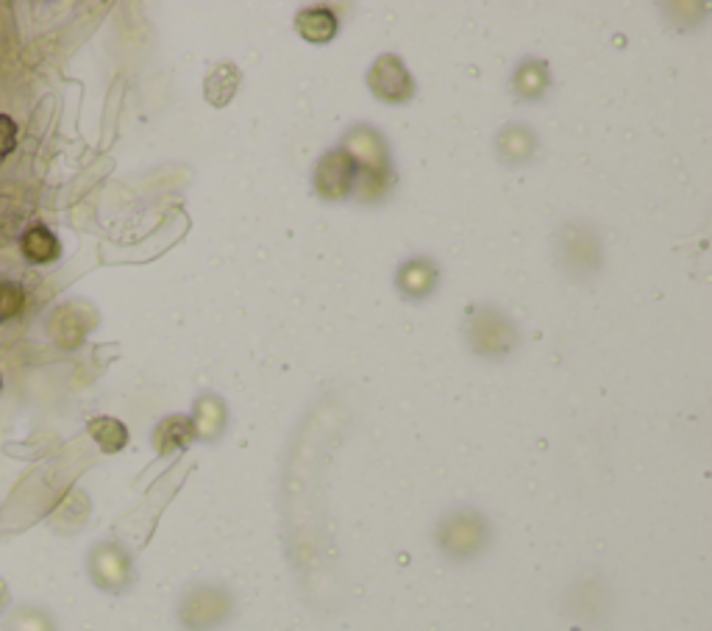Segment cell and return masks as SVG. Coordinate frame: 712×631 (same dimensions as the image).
<instances>
[{"label": "cell", "mask_w": 712, "mask_h": 631, "mask_svg": "<svg viewBox=\"0 0 712 631\" xmlns=\"http://www.w3.org/2000/svg\"><path fill=\"white\" fill-rule=\"evenodd\" d=\"M17 148V123L9 114H0V162L9 159Z\"/></svg>", "instance_id": "19"}, {"label": "cell", "mask_w": 712, "mask_h": 631, "mask_svg": "<svg viewBox=\"0 0 712 631\" xmlns=\"http://www.w3.org/2000/svg\"><path fill=\"white\" fill-rule=\"evenodd\" d=\"M337 28H340V20L337 14L326 9V6H312V9H304V12L295 17V31L306 39V42H329V39L337 37Z\"/></svg>", "instance_id": "15"}, {"label": "cell", "mask_w": 712, "mask_h": 631, "mask_svg": "<svg viewBox=\"0 0 712 631\" xmlns=\"http://www.w3.org/2000/svg\"><path fill=\"white\" fill-rule=\"evenodd\" d=\"M87 431L103 454H117V451H123L128 445V429L117 417H92L87 423Z\"/></svg>", "instance_id": "16"}, {"label": "cell", "mask_w": 712, "mask_h": 631, "mask_svg": "<svg viewBox=\"0 0 712 631\" xmlns=\"http://www.w3.org/2000/svg\"><path fill=\"white\" fill-rule=\"evenodd\" d=\"M551 87V73H548V64L543 59H523L515 73H512V81H509V89L515 98L521 101H540L543 95Z\"/></svg>", "instance_id": "10"}, {"label": "cell", "mask_w": 712, "mask_h": 631, "mask_svg": "<svg viewBox=\"0 0 712 631\" xmlns=\"http://www.w3.org/2000/svg\"><path fill=\"white\" fill-rule=\"evenodd\" d=\"M498 156L507 162V165H526L537 153V137L529 126L523 123H515V126H507L496 139Z\"/></svg>", "instance_id": "12"}, {"label": "cell", "mask_w": 712, "mask_h": 631, "mask_svg": "<svg viewBox=\"0 0 712 631\" xmlns=\"http://www.w3.org/2000/svg\"><path fill=\"white\" fill-rule=\"evenodd\" d=\"M465 340L471 345L473 354L487 356V359H501L518 348V329L501 309L479 303L473 306L471 315L465 320Z\"/></svg>", "instance_id": "4"}, {"label": "cell", "mask_w": 712, "mask_h": 631, "mask_svg": "<svg viewBox=\"0 0 712 631\" xmlns=\"http://www.w3.org/2000/svg\"><path fill=\"white\" fill-rule=\"evenodd\" d=\"M89 576L106 593H123L134 584V562L123 545L103 543L89 554Z\"/></svg>", "instance_id": "6"}, {"label": "cell", "mask_w": 712, "mask_h": 631, "mask_svg": "<svg viewBox=\"0 0 712 631\" xmlns=\"http://www.w3.org/2000/svg\"><path fill=\"white\" fill-rule=\"evenodd\" d=\"M437 284H440V267L426 256H415V259L404 262L395 276V287L401 290V295H407L409 301L429 298L437 290Z\"/></svg>", "instance_id": "9"}, {"label": "cell", "mask_w": 712, "mask_h": 631, "mask_svg": "<svg viewBox=\"0 0 712 631\" xmlns=\"http://www.w3.org/2000/svg\"><path fill=\"white\" fill-rule=\"evenodd\" d=\"M23 303H26V295H23V290H20V284H14V281H0V323L20 315Z\"/></svg>", "instance_id": "18"}, {"label": "cell", "mask_w": 712, "mask_h": 631, "mask_svg": "<svg viewBox=\"0 0 712 631\" xmlns=\"http://www.w3.org/2000/svg\"><path fill=\"white\" fill-rule=\"evenodd\" d=\"M190 420L195 440H217L226 431V404L217 398L215 392H206L195 401V412H192Z\"/></svg>", "instance_id": "11"}, {"label": "cell", "mask_w": 712, "mask_h": 631, "mask_svg": "<svg viewBox=\"0 0 712 631\" xmlns=\"http://www.w3.org/2000/svg\"><path fill=\"white\" fill-rule=\"evenodd\" d=\"M343 151L354 159L359 178L354 192L362 201H376L387 192L390 184V156L382 134H376L370 126H354L345 134Z\"/></svg>", "instance_id": "1"}, {"label": "cell", "mask_w": 712, "mask_h": 631, "mask_svg": "<svg viewBox=\"0 0 712 631\" xmlns=\"http://www.w3.org/2000/svg\"><path fill=\"white\" fill-rule=\"evenodd\" d=\"M434 543L443 556L454 562H471L493 543V526L473 506H457L440 518L434 529Z\"/></svg>", "instance_id": "2"}, {"label": "cell", "mask_w": 712, "mask_h": 631, "mask_svg": "<svg viewBox=\"0 0 712 631\" xmlns=\"http://www.w3.org/2000/svg\"><path fill=\"white\" fill-rule=\"evenodd\" d=\"M234 615V595L223 584H192L178 601V620L187 631H215Z\"/></svg>", "instance_id": "3"}, {"label": "cell", "mask_w": 712, "mask_h": 631, "mask_svg": "<svg viewBox=\"0 0 712 631\" xmlns=\"http://www.w3.org/2000/svg\"><path fill=\"white\" fill-rule=\"evenodd\" d=\"M557 262L573 278V281H587L598 276L604 265V245L593 226L587 223H565L557 231Z\"/></svg>", "instance_id": "5"}, {"label": "cell", "mask_w": 712, "mask_h": 631, "mask_svg": "<svg viewBox=\"0 0 712 631\" xmlns=\"http://www.w3.org/2000/svg\"><path fill=\"white\" fill-rule=\"evenodd\" d=\"M20 251L31 265H53L62 256V242L48 226H31L20 237Z\"/></svg>", "instance_id": "13"}, {"label": "cell", "mask_w": 712, "mask_h": 631, "mask_svg": "<svg viewBox=\"0 0 712 631\" xmlns=\"http://www.w3.org/2000/svg\"><path fill=\"white\" fill-rule=\"evenodd\" d=\"M195 440V431H192V420L184 415H170L165 417L156 431H153V448L159 451L162 456L176 454V451H184L190 442Z\"/></svg>", "instance_id": "14"}, {"label": "cell", "mask_w": 712, "mask_h": 631, "mask_svg": "<svg viewBox=\"0 0 712 631\" xmlns=\"http://www.w3.org/2000/svg\"><path fill=\"white\" fill-rule=\"evenodd\" d=\"M6 604H9V590H6V584L0 579V612L6 609Z\"/></svg>", "instance_id": "20"}, {"label": "cell", "mask_w": 712, "mask_h": 631, "mask_svg": "<svg viewBox=\"0 0 712 631\" xmlns=\"http://www.w3.org/2000/svg\"><path fill=\"white\" fill-rule=\"evenodd\" d=\"M3 631H56V623H53L42 609H17L12 618L6 620Z\"/></svg>", "instance_id": "17"}, {"label": "cell", "mask_w": 712, "mask_h": 631, "mask_svg": "<svg viewBox=\"0 0 712 631\" xmlns=\"http://www.w3.org/2000/svg\"><path fill=\"white\" fill-rule=\"evenodd\" d=\"M356 178H359V170L354 159L343 148H334L323 153V159L315 167V190L326 201H343L354 192Z\"/></svg>", "instance_id": "7"}, {"label": "cell", "mask_w": 712, "mask_h": 631, "mask_svg": "<svg viewBox=\"0 0 712 631\" xmlns=\"http://www.w3.org/2000/svg\"><path fill=\"white\" fill-rule=\"evenodd\" d=\"M368 84L373 89L376 98H382L384 103H407L415 95V81L409 76V70L404 62L387 53L379 62L370 67Z\"/></svg>", "instance_id": "8"}]
</instances>
